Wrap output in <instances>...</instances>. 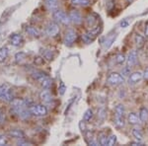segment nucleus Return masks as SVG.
<instances>
[{"label": "nucleus", "mask_w": 148, "mask_h": 146, "mask_svg": "<svg viewBox=\"0 0 148 146\" xmlns=\"http://www.w3.org/2000/svg\"><path fill=\"white\" fill-rule=\"evenodd\" d=\"M92 118H93V111L91 109L87 110V111L85 112L84 116H83V121H91Z\"/></svg>", "instance_id": "c85d7f7f"}, {"label": "nucleus", "mask_w": 148, "mask_h": 146, "mask_svg": "<svg viewBox=\"0 0 148 146\" xmlns=\"http://www.w3.org/2000/svg\"><path fill=\"white\" fill-rule=\"evenodd\" d=\"M126 61V57L125 54H123V53H119V54H116V62L118 64H123V63H125V62Z\"/></svg>", "instance_id": "c756f323"}, {"label": "nucleus", "mask_w": 148, "mask_h": 146, "mask_svg": "<svg viewBox=\"0 0 148 146\" xmlns=\"http://www.w3.org/2000/svg\"><path fill=\"white\" fill-rule=\"evenodd\" d=\"M125 106L121 104H119L116 107V109H114V116L116 117H125Z\"/></svg>", "instance_id": "412c9836"}, {"label": "nucleus", "mask_w": 148, "mask_h": 146, "mask_svg": "<svg viewBox=\"0 0 148 146\" xmlns=\"http://www.w3.org/2000/svg\"><path fill=\"white\" fill-rule=\"evenodd\" d=\"M130 144H131V145H134V146H142V145H144V144H143V143L141 142V141H139V140L134 141V142H131Z\"/></svg>", "instance_id": "4c0bfd02"}, {"label": "nucleus", "mask_w": 148, "mask_h": 146, "mask_svg": "<svg viewBox=\"0 0 148 146\" xmlns=\"http://www.w3.org/2000/svg\"><path fill=\"white\" fill-rule=\"evenodd\" d=\"M47 6L51 10H56L57 8V0H46Z\"/></svg>", "instance_id": "bb28decb"}, {"label": "nucleus", "mask_w": 148, "mask_h": 146, "mask_svg": "<svg viewBox=\"0 0 148 146\" xmlns=\"http://www.w3.org/2000/svg\"><path fill=\"white\" fill-rule=\"evenodd\" d=\"M7 56H8V49H7L6 47L0 49V63L5 61Z\"/></svg>", "instance_id": "393cba45"}, {"label": "nucleus", "mask_w": 148, "mask_h": 146, "mask_svg": "<svg viewBox=\"0 0 148 146\" xmlns=\"http://www.w3.org/2000/svg\"><path fill=\"white\" fill-rule=\"evenodd\" d=\"M8 135L18 139H25V133L21 129H11L8 131Z\"/></svg>", "instance_id": "4468645a"}, {"label": "nucleus", "mask_w": 148, "mask_h": 146, "mask_svg": "<svg viewBox=\"0 0 148 146\" xmlns=\"http://www.w3.org/2000/svg\"><path fill=\"white\" fill-rule=\"evenodd\" d=\"M143 79H146V80H148V67L145 69L144 72H143Z\"/></svg>", "instance_id": "58836bf2"}, {"label": "nucleus", "mask_w": 148, "mask_h": 146, "mask_svg": "<svg viewBox=\"0 0 148 146\" xmlns=\"http://www.w3.org/2000/svg\"><path fill=\"white\" fill-rule=\"evenodd\" d=\"M0 117H1V112H0Z\"/></svg>", "instance_id": "79ce46f5"}, {"label": "nucleus", "mask_w": 148, "mask_h": 146, "mask_svg": "<svg viewBox=\"0 0 148 146\" xmlns=\"http://www.w3.org/2000/svg\"><path fill=\"white\" fill-rule=\"evenodd\" d=\"M65 89H66L65 85H64L63 83H61V84H60V87H59V90H58L59 94H60V95H63V94H64V92H65Z\"/></svg>", "instance_id": "c9c22d12"}, {"label": "nucleus", "mask_w": 148, "mask_h": 146, "mask_svg": "<svg viewBox=\"0 0 148 146\" xmlns=\"http://www.w3.org/2000/svg\"><path fill=\"white\" fill-rule=\"evenodd\" d=\"M0 99L5 102H12L14 100L13 94L6 86H0Z\"/></svg>", "instance_id": "423d86ee"}, {"label": "nucleus", "mask_w": 148, "mask_h": 146, "mask_svg": "<svg viewBox=\"0 0 148 146\" xmlns=\"http://www.w3.org/2000/svg\"><path fill=\"white\" fill-rule=\"evenodd\" d=\"M131 134H132L133 137L135 138L136 140H139V141H141L143 139V134H142V132L139 130L138 128H133L132 130H131Z\"/></svg>", "instance_id": "5701e85b"}, {"label": "nucleus", "mask_w": 148, "mask_h": 146, "mask_svg": "<svg viewBox=\"0 0 148 146\" xmlns=\"http://www.w3.org/2000/svg\"><path fill=\"white\" fill-rule=\"evenodd\" d=\"M127 121L132 125H136L141 123V119L135 112H130L127 116Z\"/></svg>", "instance_id": "dca6fc26"}, {"label": "nucleus", "mask_w": 148, "mask_h": 146, "mask_svg": "<svg viewBox=\"0 0 148 146\" xmlns=\"http://www.w3.org/2000/svg\"><path fill=\"white\" fill-rule=\"evenodd\" d=\"M32 75H33V77H34L36 80L42 86V88H45V89L51 88V86L52 84V80L47 75L46 73L42 72V71H35Z\"/></svg>", "instance_id": "f257e3e1"}, {"label": "nucleus", "mask_w": 148, "mask_h": 146, "mask_svg": "<svg viewBox=\"0 0 148 146\" xmlns=\"http://www.w3.org/2000/svg\"><path fill=\"white\" fill-rule=\"evenodd\" d=\"M98 141H99V144L102 145V146L108 145V137H107L106 135H101Z\"/></svg>", "instance_id": "2f4dec72"}, {"label": "nucleus", "mask_w": 148, "mask_h": 146, "mask_svg": "<svg viewBox=\"0 0 148 146\" xmlns=\"http://www.w3.org/2000/svg\"><path fill=\"white\" fill-rule=\"evenodd\" d=\"M23 42V38L21 35H18V34H13L10 37V44L14 47H19L21 45Z\"/></svg>", "instance_id": "2eb2a0df"}, {"label": "nucleus", "mask_w": 148, "mask_h": 146, "mask_svg": "<svg viewBox=\"0 0 148 146\" xmlns=\"http://www.w3.org/2000/svg\"><path fill=\"white\" fill-rule=\"evenodd\" d=\"M134 42H135V45H136V47L138 49H142L145 45L144 37H142V36L139 34H136L134 36Z\"/></svg>", "instance_id": "a211bd4d"}, {"label": "nucleus", "mask_w": 148, "mask_h": 146, "mask_svg": "<svg viewBox=\"0 0 148 146\" xmlns=\"http://www.w3.org/2000/svg\"><path fill=\"white\" fill-rule=\"evenodd\" d=\"M144 35H145V37H146V38H148V22L146 23V25H145Z\"/></svg>", "instance_id": "ea45409f"}, {"label": "nucleus", "mask_w": 148, "mask_h": 146, "mask_svg": "<svg viewBox=\"0 0 148 146\" xmlns=\"http://www.w3.org/2000/svg\"><path fill=\"white\" fill-rule=\"evenodd\" d=\"M40 98L45 104H49L52 101V96L49 90H42V92L40 93Z\"/></svg>", "instance_id": "f8f14e48"}, {"label": "nucleus", "mask_w": 148, "mask_h": 146, "mask_svg": "<svg viewBox=\"0 0 148 146\" xmlns=\"http://www.w3.org/2000/svg\"><path fill=\"white\" fill-rule=\"evenodd\" d=\"M107 81L112 85H121L125 83V77L123 75H121L120 73L112 72L109 74Z\"/></svg>", "instance_id": "39448f33"}, {"label": "nucleus", "mask_w": 148, "mask_h": 146, "mask_svg": "<svg viewBox=\"0 0 148 146\" xmlns=\"http://www.w3.org/2000/svg\"><path fill=\"white\" fill-rule=\"evenodd\" d=\"M31 114L36 117H45L47 114V109L44 105H30L28 107Z\"/></svg>", "instance_id": "f03ea898"}, {"label": "nucleus", "mask_w": 148, "mask_h": 146, "mask_svg": "<svg viewBox=\"0 0 148 146\" xmlns=\"http://www.w3.org/2000/svg\"><path fill=\"white\" fill-rule=\"evenodd\" d=\"M116 35H112V36H109L108 38H107L106 40H105V42H103V47L104 49H109L110 47H111L112 45H113V42H114V40H116Z\"/></svg>", "instance_id": "aec40b11"}, {"label": "nucleus", "mask_w": 148, "mask_h": 146, "mask_svg": "<svg viewBox=\"0 0 148 146\" xmlns=\"http://www.w3.org/2000/svg\"><path fill=\"white\" fill-rule=\"evenodd\" d=\"M100 32H101V27L97 26L96 28L92 29L91 31H89V32H87L85 35H83L82 40H84L86 44H90V42H92L93 40L96 39L97 36L100 34Z\"/></svg>", "instance_id": "20e7f679"}, {"label": "nucleus", "mask_w": 148, "mask_h": 146, "mask_svg": "<svg viewBox=\"0 0 148 146\" xmlns=\"http://www.w3.org/2000/svg\"><path fill=\"white\" fill-rule=\"evenodd\" d=\"M8 143V140L4 135H0V146H3V145H7Z\"/></svg>", "instance_id": "72a5a7b5"}, {"label": "nucleus", "mask_w": 148, "mask_h": 146, "mask_svg": "<svg viewBox=\"0 0 148 146\" xmlns=\"http://www.w3.org/2000/svg\"><path fill=\"white\" fill-rule=\"evenodd\" d=\"M137 51H135V49H133V51H131L130 52V54H128L127 58H126V63H127V66H130V67H132V66H134L135 64H136L137 62Z\"/></svg>", "instance_id": "9d476101"}, {"label": "nucleus", "mask_w": 148, "mask_h": 146, "mask_svg": "<svg viewBox=\"0 0 148 146\" xmlns=\"http://www.w3.org/2000/svg\"><path fill=\"white\" fill-rule=\"evenodd\" d=\"M76 38H77V35L74 32L73 30H68L67 32L65 33V37H64V44L67 47H71L76 40Z\"/></svg>", "instance_id": "0eeeda50"}, {"label": "nucleus", "mask_w": 148, "mask_h": 146, "mask_svg": "<svg viewBox=\"0 0 148 146\" xmlns=\"http://www.w3.org/2000/svg\"><path fill=\"white\" fill-rule=\"evenodd\" d=\"M26 32L28 33L29 35H31L32 37H35V38H39L40 36V32L38 30L37 28L35 27H32V26H28V27L25 28Z\"/></svg>", "instance_id": "f3484780"}, {"label": "nucleus", "mask_w": 148, "mask_h": 146, "mask_svg": "<svg viewBox=\"0 0 148 146\" xmlns=\"http://www.w3.org/2000/svg\"><path fill=\"white\" fill-rule=\"evenodd\" d=\"M121 28H126L127 27V25H128V23L127 22H121Z\"/></svg>", "instance_id": "a19ab883"}, {"label": "nucleus", "mask_w": 148, "mask_h": 146, "mask_svg": "<svg viewBox=\"0 0 148 146\" xmlns=\"http://www.w3.org/2000/svg\"><path fill=\"white\" fill-rule=\"evenodd\" d=\"M53 19L56 22L64 24V25H68L69 23L71 22L70 17L67 16V14L65 12L61 11V10H56L53 12Z\"/></svg>", "instance_id": "7ed1b4c3"}, {"label": "nucleus", "mask_w": 148, "mask_h": 146, "mask_svg": "<svg viewBox=\"0 0 148 146\" xmlns=\"http://www.w3.org/2000/svg\"><path fill=\"white\" fill-rule=\"evenodd\" d=\"M69 17H70V20L71 22H73L74 24L76 25H79V24L82 23L83 19H82V16L80 15V13L76 10H72L69 13Z\"/></svg>", "instance_id": "9b49d317"}, {"label": "nucleus", "mask_w": 148, "mask_h": 146, "mask_svg": "<svg viewBox=\"0 0 148 146\" xmlns=\"http://www.w3.org/2000/svg\"><path fill=\"white\" fill-rule=\"evenodd\" d=\"M71 3L77 6H88L91 4V1L90 0H71Z\"/></svg>", "instance_id": "b1692460"}, {"label": "nucleus", "mask_w": 148, "mask_h": 146, "mask_svg": "<svg viewBox=\"0 0 148 146\" xmlns=\"http://www.w3.org/2000/svg\"><path fill=\"white\" fill-rule=\"evenodd\" d=\"M98 118H101L102 119H104L106 118V112H105L104 109H100L98 111Z\"/></svg>", "instance_id": "473e14b6"}, {"label": "nucleus", "mask_w": 148, "mask_h": 146, "mask_svg": "<svg viewBox=\"0 0 148 146\" xmlns=\"http://www.w3.org/2000/svg\"><path fill=\"white\" fill-rule=\"evenodd\" d=\"M46 33L49 37H56V36L59 33V27L56 23L51 22L47 24L46 28Z\"/></svg>", "instance_id": "6e6552de"}, {"label": "nucleus", "mask_w": 148, "mask_h": 146, "mask_svg": "<svg viewBox=\"0 0 148 146\" xmlns=\"http://www.w3.org/2000/svg\"><path fill=\"white\" fill-rule=\"evenodd\" d=\"M15 58L18 64H24L27 60V54L25 52H18L15 56Z\"/></svg>", "instance_id": "6ab92c4d"}, {"label": "nucleus", "mask_w": 148, "mask_h": 146, "mask_svg": "<svg viewBox=\"0 0 148 146\" xmlns=\"http://www.w3.org/2000/svg\"><path fill=\"white\" fill-rule=\"evenodd\" d=\"M116 143V136L114 134L110 135L108 137V146H114Z\"/></svg>", "instance_id": "7c9ffc66"}, {"label": "nucleus", "mask_w": 148, "mask_h": 146, "mask_svg": "<svg viewBox=\"0 0 148 146\" xmlns=\"http://www.w3.org/2000/svg\"><path fill=\"white\" fill-rule=\"evenodd\" d=\"M17 144L18 145H32V143L31 142H27V141H23V140H20V141H18L17 142Z\"/></svg>", "instance_id": "e433bc0d"}, {"label": "nucleus", "mask_w": 148, "mask_h": 146, "mask_svg": "<svg viewBox=\"0 0 148 146\" xmlns=\"http://www.w3.org/2000/svg\"><path fill=\"white\" fill-rule=\"evenodd\" d=\"M139 118L143 123H145V121H148V110L146 109V108H141V109H140Z\"/></svg>", "instance_id": "4be33fe9"}, {"label": "nucleus", "mask_w": 148, "mask_h": 146, "mask_svg": "<svg viewBox=\"0 0 148 146\" xmlns=\"http://www.w3.org/2000/svg\"><path fill=\"white\" fill-rule=\"evenodd\" d=\"M42 57H44V58H47V60H51V59L53 58L52 51H49V49H42Z\"/></svg>", "instance_id": "cd10ccee"}, {"label": "nucleus", "mask_w": 148, "mask_h": 146, "mask_svg": "<svg viewBox=\"0 0 148 146\" xmlns=\"http://www.w3.org/2000/svg\"><path fill=\"white\" fill-rule=\"evenodd\" d=\"M97 22H98V17L95 15V14H90V15H88L87 19H86L87 26L92 29L97 27Z\"/></svg>", "instance_id": "ddd939ff"}, {"label": "nucleus", "mask_w": 148, "mask_h": 146, "mask_svg": "<svg viewBox=\"0 0 148 146\" xmlns=\"http://www.w3.org/2000/svg\"><path fill=\"white\" fill-rule=\"evenodd\" d=\"M130 66H126L125 68L123 69V71H121V74H123V76H127L128 74H130Z\"/></svg>", "instance_id": "f704fd0d"}, {"label": "nucleus", "mask_w": 148, "mask_h": 146, "mask_svg": "<svg viewBox=\"0 0 148 146\" xmlns=\"http://www.w3.org/2000/svg\"><path fill=\"white\" fill-rule=\"evenodd\" d=\"M143 79V73L141 71H135V72L131 73L128 77V83L130 85L137 84L138 82H140Z\"/></svg>", "instance_id": "1a4fd4ad"}, {"label": "nucleus", "mask_w": 148, "mask_h": 146, "mask_svg": "<svg viewBox=\"0 0 148 146\" xmlns=\"http://www.w3.org/2000/svg\"><path fill=\"white\" fill-rule=\"evenodd\" d=\"M114 124L118 127L125 126V117H114Z\"/></svg>", "instance_id": "a878e982"}]
</instances>
